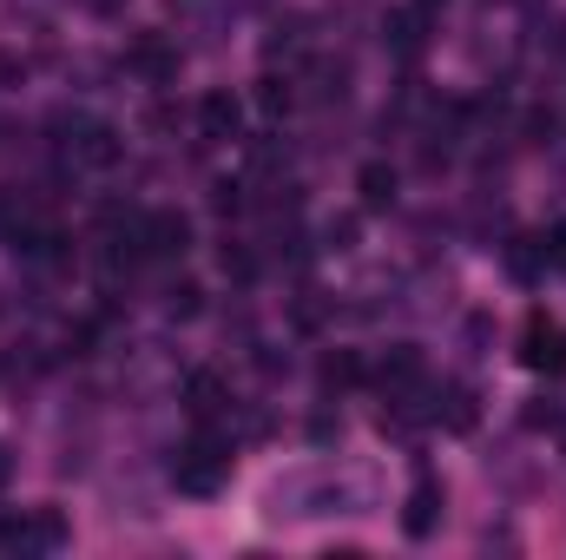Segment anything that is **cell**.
Here are the masks:
<instances>
[{
	"instance_id": "1",
	"label": "cell",
	"mask_w": 566,
	"mask_h": 560,
	"mask_svg": "<svg viewBox=\"0 0 566 560\" xmlns=\"http://www.w3.org/2000/svg\"><path fill=\"white\" fill-rule=\"evenodd\" d=\"M224 475H231V442H218L211 428H198V435L178 448V462H171L178 495H218Z\"/></svg>"
},
{
	"instance_id": "2",
	"label": "cell",
	"mask_w": 566,
	"mask_h": 560,
	"mask_svg": "<svg viewBox=\"0 0 566 560\" xmlns=\"http://www.w3.org/2000/svg\"><path fill=\"white\" fill-rule=\"evenodd\" d=\"M133 245H139V258H178L191 245V218L185 211H139L133 218Z\"/></svg>"
},
{
	"instance_id": "3",
	"label": "cell",
	"mask_w": 566,
	"mask_h": 560,
	"mask_svg": "<svg viewBox=\"0 0 566 560\" xmlns=\"http://www.w3.org/2000/svg\"><path fill=\"white\" fill-rule=\"evenodd\" d=\"M521 363L541 370V376H560L566 370V323H554L547 310H534L527 330H521Z\"/></svg>"
},
{
	"instance_id": "4",
	"label": "cell",
	"mask_w": 566,
	"mask_h": 560,
	"mask_svg": "<svg viewBox=\"0 0 566 560\" xmlns=\"http://www.w3.org/2000/svg\"><path fill=\"white\" fill-rule=\"evenodd\" d=\"M369 376H376V390H382V396H416V390H422V376H428V363H422V350H416V343H389V350L376 356V370H369Z\"/></svg>"
},
{
	"instance_id": "5",
	"label": "cell",
	"mask_w": 566,
	"mask_h": 560,
	"mask_svg": "<svg viewBox=\"0 0 566 560\" xmlns=\"http://www.w3.org/2000/svg\"><path fill=\"white\" fill-rule=\"evenodd\" d=\"M126 73H139L145 86H171V80H178V46H171L165 33H139V40L126 46Z\"/></svg>"
},
{
	"instance_id": "6",
	"label": "cell",
	"mask_w": 566,
	"mask_h": 560,
	"mask_svg": "<svg viewBox=\"0 0 566 560\" xmlns=\"http://www.w3.org/2000/svg\"><path fill=\"white\" fill-rule=\"evenodd\" d=\"M66 152H73L86 172H113V165H119V152H126V139H119L106 120H80V126H73V139H66Z\"/></svg>"
},
{
	"instance_id": "7",
	"label": "cell",
	"mask_w": 566,
	"mask_h": 560,
	"mask_svg": "<svg viewBox=\"0 0 566 560\" xmlns=\"http://www.w3.org/2000/svg\"><path fill=\"white\" fill-rule=\"evenodd\" d=\"M198 133H205V139H218V145H231L238 133H244V100H238V93H224V86H218V93H205V100H198Z\"/></svg>"
},
{
	"instance_id": "8",
	"label": "cell",
	"mask_w": 566,
	"mask_h": 560,
	"mask_svg": "<svg viewBox=\"0 0 566 560\" xmlns=\"http://www.w3.org/2000/svg\"><path fill=\"white\" fill-rule=\"evenodd\" d=\"M53 548H66V521L60 508H33L20 521V554H53Z\"/></svg>"
},
{
	"instance_id": "9",
	"label": "cell",
	"mask_w": 566,
	"mask_h": 560,
	"mask_svg": "<svg viewBox=\"0 0 566 560\" xmlns=\"http://www.w3.org/2000/svg\"><path fill=\"white\" fill-rule=\"evenodd\" d=\"M434 521H441V488H434V481H416V488H409V508H402V535H409V541H428Z\"/></svg>"
},
{
	"instance_id": "10",
	"label": "cell",
	"mask_w": 566,
	"mask_h": 560,
	"mask_svg": "<svg viewBox=\"0 0 566 560\" xmlns=\"http://www.w3.org/2000/svg\"><path fill=\"white\" fill-rule=\"evenodd\" d=\"M422 27H428V7H396V13L382 20V33H389V46H396L402 60H416V53H422V40H428Z\"/></svg>"
},
{
	"instance_id": "11",
	"label": "cell",
	"mask_w": 566,
	"mask_h": 560,
	"mask_svg": "<svg viewBox=\"0 0 566 560\" xmlns=\"http://www.w3.org/2000/svg\"><path fill=\"white\" fill-rule=\"evenodd\" d=\"M185 409L198 422H211L224 409V376H218V370H191V376H185Z\"/></svg>"
},
{
	"instance_id": "12",
	"label": "cell",
	"mask_w": 566,
	"mask_h": 560,
	"mask_svg": "<svg viewBox=\"0 0 566 560\" xmlns=\"http://www.w3.org/2000/svg\"><path fill=\"white\" fill-rule=\"evenodd\" d=\"M396 185H402V178H396V165H382V158H376V165H363V172H356L363 211H389V205H396Z\"/></svg>"
},
{
	"instance_id": "13",
	"label": "cell",
	"mask_w": 566,
	"mask_h": 560,
	"mask_svg": "<svg viewBox=\"0 0 566 560\" xmlns=\"http://www.w3.org/2000/svg\"><path fill=\"white\" fill-rule=\"evenodd\" d=\"M474 416H481V409H474V390H461V383H454V390H441V403H434V422H441V428L468 435Z\"/></svg>"
},
{
	"instance_id": "14",
	"label": "cell",
	"mask_w": 566,
	"mask_h": 560,
	"mask_svg": "<svg viewBox=\"0 0 566 560\" xmlns=\"http://www.w3.org/2000/svg\"><path fill=\"white\" fill-rule=\"evenodd\" d=\"M363 376H369V370H363L356 350H329V356H323V383H329V390H356Z\"/></svg>"
},
{
	"instance_id": "15",
	"label": "cell",
	"mask_w": 566,
	"mask_h": 560,
	"mask_svg": "<svg viewBox=\"0 0 566 560\" xmlns=\"http://www.w3.org/2000/svg\"><path fill=\"white\" fill-rule=\"evenodd\" d=\"M258 106H264L271 120H283V113L296 106V93H290V80H277V73H264V80H258Z\"/></svg>"
},
{
	"instance_id": "16",
	"label": "cell",
	"mask_w": 566,
	"mask_h": 560,
	"mask_svg": "<svg viewBox=\"0 0 566 560\" xmlns=\"http://www.w3.org/2000/svg\"><path fill=\"white\" fill-rule=\"evenodd\" d=\"M507 265H514V278H534V271L547 265V238H521V245L507 251Z\"/></svg>"
},
{
	"instance_id": "17",
	"label": "cell",
	"mask_w": 566,
	"mask_h": 560,
	"mask_svg": "<svg viewBox=\"0 0 566 560\" xmlns=\"http://www.w3.org/2000/svg\"><path fill=\"white\" fill-rule=\"evenodd\" d=\"M165 310H171V317H198V310H205V290H198L191 278L171 283V290H165Z\"/></svg>"
},
{
	"instance_id": "18",
	"label": "cell",
	"mask_w": 566,
	"mask_h": 560,
	"mask_svg": "<svg viewBox=\"0 0 566 560\" xmlns=\"http://www.w3.org/2000/svg\"><path fill=\"white\" fill-rule=\"evenodd\" d=\"M218 265H224V278H238V283H251V278H258V258H251V251H244L238 238H231V245L218 251Z\"/></svg>"
},
{
	"instance_id": "19",
	"label": "cell",
	"mask_w": 566,
	"mask_h": 560,
	"mask_svg": "<svg viewBox=\"0 0 566 560\" xmlns=\"http://www.w3.org/2000/svg\"><path fill=\"white\" fill-rule=\"evenodd\" d=\"M211 205H218L224 218H238V211H244V185H218V198H211Z\"/></svg>"
},
{
	"instance_id": "20",
	"label": "cell",
	"mask_w": 566,
	"mask_h": 560,
	"mask_svg": "<svg viewBox=\"0 0 566 560\" xmlns=\"http://www.w3.org/2000/svg\"><path fill=\"white\" fill-rule=\"evenodd\" d=\"M336 251H349V238H356V218H329V231H323Z\"/></svg>"
},
{
	"instance_id": "21",
	"label": "cell",
	"mask_w": 566,
	"mask_h": 560,
	"mask_svg": "<svg viewBox=\"0 0 566 560\" xmlns=\"http://www.w3.org/2000/svg\"><path fill=\"white\" fill-rule=\"evenodd\" d=\"M547 265H560V271H566V218L547 231Z\"/></svg>"
},
{
	"instance_id": "22",
	"label": "cell",
	"mask_w": 566,
	"mask_h": 560,
	"mask_svg": "<svg viewBox=\"0 0 566 560\" xmlns=\"http://www.w3.org/2000/svg\"><path fill=\"white\" fill-rule=\"evenodd\" d=\"M0 231H13V205H7V191H0Z\"/></svg>"
},
{
	"instance_id": "23",
	"label": "cell",
	"mask_w": 566,
	"mask_h": 560,
	"mask_svg": "<svg viewBox=\"0 0 566 560\" xmlns=\"http://www.w3.org/2000/svg\"><path fill=\"white\" fill-rule=\"evenodd\" d=\"M86 7H93V13H119L126 0H86Z\"/></svg>"
},
{
	"instance_id": "24",
	"label": "cell",
	"mask_w": 566,
	"mask_h": 560,
	"mask_svg": "<svg viewBox=\"0 0 566 560\" xmlns=\"http://www.w3.org/2000/svg\"><path fill=\"white\" fill-rule=\"evenodd\" d=\"M13 73H20V66H13V60H7V53H0V80H13Z\"/></svg>"
},
{
	"instance_id": "25",
	"label": "cell",
	"mask_w": 566,
	"mask_h": 560,
	"mask_svg": "<svg viewBox=\"0 0 566 560\" xmlns=\"http://www.w3.org/2000/svg\"><path fill=\"white\" fill-rule=\"evenodd\" d=\"M416 7H434V0H416Z\"/></svg>"
}]
</instances>
